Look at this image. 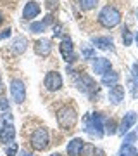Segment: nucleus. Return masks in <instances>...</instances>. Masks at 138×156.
Returning <instances> with one entry per match:
<instances>
[{"instance_id": "1", "label": "nucleus", "mask_w": 138, "mask_h": 156, "mask_svg": "<svg viewBox=\"0 0 138 156\" xmlns=\"http://www.w3.org/2000/svg\"><path fill=\"white\" fill-rule=\"evenodd\" d=\"M85 123V132L90 134L92 137L100 139L104 135V122H102V115L100 113H90L83 118Z\"/></svg>"}, {"instance_id": "2", "label": "nucleus", "mask_w": 138, "mask_h": 156, "mask_svg": "<svg viewBox=\"0 0 138 156\" xmlns=\"http://www.w3.org/2000/svg\"><path fill=\"white\" fill-rule=\"evenodd\" d=\"M99 23L105 28H114L121 23V12L117 11L116 7L105 5L99 14Z\"/></svg>"}, {"instance_id": "3", "label": "nucleus", "mask_w": 138, "mask_h": 156, "mask_svg": "<svg viewBox=\"0 0 138 156\" xmlns=\"http://www.w3.org/2000/svg\"><path fill=\"white\" fill-rule=\"evenodd\" d=\"M76 122H78V115H76V111H74V108L64 106L57 111V123H59L62 128L71 130V128L76 125Z\"/></svg>"}, {"instance_id": "4", "label": "nucleus", "mask_w": 138, "mask_h": 156, "mask_svg": "<svg viewBox=\"0 0 138 156\" xmlns=\"http://www.w3.org/2000/svg\"><path fill=\"white\" fill-rule=\"evenodd\" d=\"M76 87L81 90V92H85V94H88V95H93L95 92L99 94V85L95 83V80L92 76H88L86 73H81V75L76 78Z\"/></svg>"}, {"instance_id": "5", "label": "nucleus", "mask_w": 138, "mask_h": 156, "mask_svg": "<svg viewBox=\"0 0 138 156\" xmlns=\"http://www.w3.org/2000/svg\"><path fill=\"white\" fill-rule=\"evenodd\" d=\"M49 132H47V128L40 127L36 128L33 134H31V146H33L36 151H45L49 147Z\"/></svg>"}, {"instance_id": "6", "label": "nucleus", "mask_w": 138, "mask_h": 156, "mask_svg": "<svg viewBox=\"0 0 138 156\" xmlns=\"http://www.w3.org/2000/svg\"><path fill=\"white\" fill-rule=\"evenodd\" d=\"M11 95L16 104H22L26 99V87L21 80H12L11 82Z\"/></svg>"}, {"instance_id": "7", "label": "nucleus", "mask_w": 138, "mask_h": 156, "mask_svg": "<svg viewBox=\"0 0 138 156\" xmlns=\"http://www.w3.org/2000/svg\"><path fill=\"white\" fill-rule=\"evenodd\" d=\"M59 49H61V54L62 57L66 59L67 62H72L76 61V54H74V47H72V40L69 38V37H66V38H62L61 45H59Z\"/></svg>"}, {"instance_id": "8", "label": "nucleus", "mask_w": 138, "mask_h": 156, "mask_svg": "<svg viewBox=\"0 0 138 156\" xmlns=\"http://www.w3.org/2000/svg\"><path fill=\"white\" fill-rule=\"evenodd\" d=\"M45 87L49 90H59L62 87V76L59 75L57 71H50L47 73V76H45Z\"/></svg>"}, {"instance_id": "9", "label": "nucleus", "mask_w": 138, "mask_h": 156, "mask_svg": "<svg viewBox=\"0 0 138 156\" xmlns=\"http://www.w3.org/2000/svg\"><path fill=\"white\" fill-rule=\"evenodd\" d=\"M14 137H16L14 125H0V140H2L4 144L14 142Z\"/></svg>"}, {"instance_id": "10", "label": "nucleus", "mask_w": 138, "mask_h": 156, "mask_svg": "<svg viewBox=\"0 0 138 156\" xmlns=\"http://www.w3.org/2000/svg\"><path fill=\"white\" fill-rule=\"evenodd\" d=\"M136 113L135 111H128L126 115H124V118H123V122H121V127H119V134H126L128 130H130V128L133 127V125H135V123H136Z\"/></svg>"}, {"instance_id": "11", "label": "nucleus", "mask_w": 138, "mask_h": 156, "mask_svg": "<svg viewBox=\"0 0 138 156\" xmlns=\"http://www.w3.org/2000/svg\"><path fill=\"white\" fill-rule=\"evenodd\" d=\"M50 50H52V44H50V40L47 38H42V40H36L35 42V52L42 57H47L50 54Z\"/></svg>"}, {"instance_id": "12", "label": "nucleus", "mask_w": 138, "mask_h": 156, "mask_svg": "<svg viewBox=\"0 0 138 156\" xmlns=\"http://www.w3.org/2000/svg\"><path fill=\"white\" fill-rule=\"evenodd\" d=\"M124 99V87L123 85H114V87H110L109 90V101L112 104H119L121 101Z\"/></svg>"}, {"instance_id": "13", "label": "nucleus", "mask_w": 138, "mask_h": 156, "mask_svg": "<svg viewBox=\"0 0 138 156\" xmlns=\"http://www.w3.org/2000/svg\"><path fill=\"white\" fill-rule=\"evenodd\" d=\"M110 61L109 59H105V57H97L93 62V71L97 75H105L107 71H110Z\"/></svg>"}, {"instance_id": "14", "label": "nucleus", "mask_w": 138, "mask_h": 156, "mask_svg": "<svg viewBox=\"0 0 138 156\" xmlns=\"http://www.w3.org/2000/svg\"><path fill=\"white\" fill-rule=\"evenodd\" d=\"M92 42L95 44L97 49H102V50H114V42L112 38L109 37H93Z\"/></svg>"}, {"instance_id": "15", "label": "nucleus", "mask_w": 138, "mask_h": 156, "mask_svg": "<svg viewBox=\"0 0 138 156\" xmlns=\"http://www.w3.org/2000/svg\"><path fill=\"white\" fill-rule=\"evenodd\" d=\"M40 14V5L36 2H28L24 5V11H22V17L24 19H33Z\"/></svg>"}, {"instance_id": "16", "label": "nucleus", "mask_w": 138, "mask_h": 156, "mask_svg": "<svg viewBox=\"0 0 138 156\" xmlns=\"http://www.w3.org/2000/svg\"><path fill=\"white\" fill-rule=\"evenodd\" d=\"M83 139H72L69 144H67V154L69 156H79V151H81V147H83Z\"/></svg>"}, {"instance_id": "17", "label": "nucleus", "mask_w": 138, "mask_h": 156, "mask_svg": "<svg viewBox=\"0 0 138 156\" xmlns=\"http://www.w3.org/2000/svg\"><path fill=\"white\" fill-rule=\"evenodd\" d=\"M28 47V40L24 37H16L14 38V44H12V52L14 54H22Z\"/></svg>"}, {"instance_id": "18", "label": "nucleus", "mask_w": 138, "mask_h": 156, "mask_svg": "<svg viewBox=\"0 0 138 156\" xmlns=\"http://www.w3.org/2000/svg\"><path fill=\"white\" fill-rule=\"evenodd\" d=\"M117 80H119V75L114 71H107L105 75H102V83L107 85V87H114L117 85Z\"/></svg>"}, {"instance_id": "19", "label": "nucleus", "mask_w": 138, "mask_h": 156, "mask_svg": "<svg viewBox=\"0 0 138 156\" xmlns=\"http://www.w3.org/2000/svg\"><path fill=\"white\" fill-rule=\"evenodd\" d=\"M52 23V16H47L45 17V21H38V23H31L29 24V30L33 31V33H40V31H43L47 28V24Z\"/></svg>"}, {"instance_id": "20", "label": "nucleus", "mask_w": 138, "mask_h": 156, "mask_svg": "<svg viewBox=\"0 0 138 156\" xmlns=\"http://www.w3.org/2000/svg\"><path fill=\"white\" fill-rule=\"evenodd\" d=\"M133 80H131V85H133V97H138V61L133 64Z\"/></svg>"}, {"instance_id": "21", "label": "nucleus", "mask_w": 138, "mask_h": 156, "mask_svg": "<svg viewBox=\"0 0 138 156\" xmlns=\"http://www.w3.org/2000/svg\"><path fill=\"white\" fill-rule=\"evenodd\" d=\"M119 156H138V153L131 144H123L119 149Z\"/></svg>"}, {"instance_id": "22", "label": "nucleus", "mask_w": 138, "mask_h": 156, "mask_svg": "<svg viewBox=\"0 0 138 156\" xmlns=\"http://www.w3.org/2000/svg\"><path fill=\"white\" fill-rule=\"evenodd\" d=\"M95 153H97L95 146L90 144V142H85L83 147H81V151H79V156H95Z\"/></svg>"}, {"instance_id": "23", "label": "nucleus", "mask_w": 138, "mask_h": 156, "mask_svg": "<svg viewBox=\"0 0 138 156\" xmlns=\"http://www.w3.org/2000/svg\"><path fill=\"white\" fill-rule=\"evenodd\" d=\"M117 132L116 128V123H114V120H107L104 125V134H109V135H114Z\"/></svg>"}, {"instance_id": "24", "label": "nucleus", "mask_w": 138, "mask_h": 156, "mask_svg": "<svg viewBox=\"0 0 138 156\" xmlns=\"http://www.w3.org/2000/svg\"><path fill=\"white\" fill-rule=\"evenodd\" d=\"M97 2H99V0H78V4H79V7H81L83 11L93 9V7L97 5Z\"/></svg>"}, {"instance_id": "25", "label": "nucleus", "mask_w": 138, "mask_h": 156, "mask_svg": "<svg viewBox=\"0 0 138 156\" xmlns=\"http://www.w3.org/2000/svg\"><path fill=\"white\" fill-rule=\"evenodd\" d=\"M17 144L16 142H11V144H7V147H5V154L7 156H16L17 154Z\"/></svg>"}, {"instance_id": "26", "label": "nucleus", "mask_w": 138, "mask_h": 156, "mask_svg": "<svg viewBox=\"0 0 138 156\" xmlns=\"http://www.w3.org/2000/svg\"><path fill=\"white\" fill-rule=\"evenodd\" d=\"M131 40H133V37L130 33V30L124 28V33H123V42H124V45H131Z\"/></svg>"}, {"instance_id": "27", "label": "nucleus", "mask_w": 138, "mask_h": 156, "mask_svg": "<svg viewBox=\"0 0 138 156\" xmlns=\"http://www.w3.org/2000/svg\"><path fill=\"white\" fill-rule=\"evenodd\" d=\"M83 57H86V59H93L95 57V50L86 47V49H83Z\"/></svg>"}, {"instance_id": "28", "label": "nucleus", "mask_w": 138, "mask_h": 156, "mask_svg": "<svg viewBox=\"0 0 138 156\" xmlns=\"http://www.w3.org/2000/svg\"><path fill=\"white\" fill-rule=\"evenodd\" d=\"M135 139H136V134H128L126 137H124V144H131Z\"/></svg>"}, {"instance_id": "29", "label": "nucleus", "mask_w": 138, "mask_h": 156, "mask_svg": "<svg viewBox=\"0 0 138 156\" xmlns=\"http://www.w3.org/2000/svg\"><path fill=\"white\" fill-rule=\"evenodd\" d=\"M11 31H12L11 28L4 30V31H2V33H0V40H4V38H9V37H11Z\"/></svg>"}, {"instance_id": "30", "label": "nucleus", "mask_w": 138, "mask_h": 156, "mask_svg": "<svg viewBox=\"0 0 138 156\" xmlns=\"http://www.w3.org/2000/svg\"><path fill=\"white\" fill-rule=\"evenodd\" d=\"M47 9H54V7H57V0H47Z\"/></svg>"}, {"instance_id": "31", "label": "nucleus", "mask_w": 138, "mask_h": 156, "mask_svg": "<svg viewBox=\"0 0 138 156\" xmlns=\"http://www.w3.org/2000/svg\"><path fill=\"white\" fill-rule=\"evenodd\" d=\"M7 108H9L7 99H0V109H7Z\"/></svg>"}, {"instance_id": "32", "label": "nucleus", "mask_w": 138, "mask_h": 156, "mask_svg": "<svg viewBox=\"0 0 138 156\" xmlns=\"http://www.w3.org/2000/svg\"><path fill=\"white\" fill-rule=\"evenodd\" d=\"M54 35H55V37H59V35H61V24L54 26Z\"/></svg>"}, {"instance_id": "33", "label": "nucleus", "mask_w": 138, "mask_h": 156, "mask_svg": "<svg viewBox=\"0 0 138 156\" xmlns=\"http://www.w3.org/2000/svg\"><path fill=\"white\" fill-rule=\"evenodd\" d=\"M19 156H33V154H31V153H28V151H21V154H19Z\"/></svg>"}, {"instance_id": "34", "label": "nucleus", "mask_w": 138, "mask_h": 156, "mask_svg": "<svg viewBox=\"0 0 138 156\" xmlns=\"http://www.w3.org/2000/svg\"><path fill=\"white\" fill-rule=\"evenodd\" d=\"M50 156H61V154H59V153H54V154H50Z\"/></svg>"}, {"instance_id": "35", "label": "nucleus", "mask_w": 138, "mask_h": 156, "mask_svg": "<svg viewBox=\"0 0 138 156\" xmlns=\"http://www.w3.org/2000/svg\"><path fill=\"white\" fill-rule=\"evenodd\" d=\"M2 21H4V17H2V14H0V24H2Z\"/></svg>"}, {"instance_id": "36", "label": "nucleus", "mask_w": 138, "mask_h": 156, "mask_svg": "<svg viewBox=\"0 0 138 156\" xmlns=\"http://www.w3.org/2000/svg\"><path fill=\"white\" fill-rule=\"evenodd\" d=\"M135 38H136V44H138V33H136V37H135Z\"/></svg>"}, {"instance_id": "37", "label": "nucleus", "mask_w": 138, "mask_h": 156, "mask_svg": "<svg viewBox=\"0 0 138 156\" xmlns=\"http://www.w3.org/2000/svg\"><path fill=\"white\" fill-rule=\"evenodd\" d=\"M0 83H2V76H0Z\"/></svg>"}]
</instances>
